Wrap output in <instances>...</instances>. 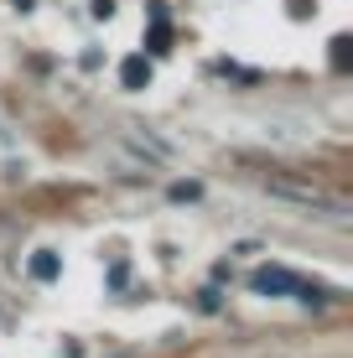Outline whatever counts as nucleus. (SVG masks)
Returning a JSON list of instances; mask_svg holds the SVG:
<instances>
[{
	"label": "nucleus",
	"instance_id": "f257e3e1",
	"mask_svg": "<svg viewBox=\"0 0 353 358\" xmlns=\"http://www.w3.org/2000/svg\"><path fill=\"white\" fill-rule=\"evenodd\" d=\"M296 286H301V280L291 275L286 265H260V270L250 275V291H260V296H291Z\"/></svg>",
	"mask_w": 353,
	"mask_h": 358
},
{
	"label": "nucleus",
	"instance_id": "f03ea898",
	"mask_svg": "<svg viewBox=\"0 0 353 358\" xmlns=\"http://www.w3.org/2000/svg\"><path fill=\"white\" fill-rule=\"evenodd\" d=\"M145 52L151 57H166L172 52V21H166V6L151 0V31H145Z\"/></svg>",
	"mask_w": 353,
	"mask_h": 358
},
{
	"label": "nucleus",
	"instance_id": "7ed1b4c3",
	"mask_svg": "<svg viewBox=\"0 0 353 358\" xmlns=\"http://www.w3.org/2000/svg\"><path fill=\"white\" fill-rule=\"evenodd\" d=\"M120 83H125L130 94H136V89H145V83H151V57H145V52L125 57V63H120Z\"/></svg>",
	"mask_w": 353,
	"mask_h": 358
},
{
	"label": "nucleus",
	"instance_id": "20e7f679",
	"mask_svg": "<svg viewBox=\"0 0 353 358\" xmlns=\"http://www.w3.org/2000/svg\"><path fill=\"white\" fill-rule=\"evenodd\" d=\"M327 63H333L338 73H348V68H353V36H348V31H338L333 42H327Z\"/></svg>",
	"mask_w": 353,
	"mask_h": 358
},
{
	"label": "nucleus",
	"instance_id": "39448f33",
	"mask_svg": "<svg viewBox=\"0 0 353 358\" xmlns=\"http://www.w3.org/2000/svg\"><path fill=\"white\" fill-rule=\"evenodd\" d=\"M57 275H63V260L52 250H36L31 255V280H57Z\"/></svg>",
	"mask_w": 353,
	"mask_h": 358
},
{
	"label": "nucleus",
	"instance_id": "423d86ee",
	"mask_svg": "<svg viewBox=\"0 0 353 358\" xmlns=\"http://www.w3.org/2000/svg\"><path fill=\"white\" fill-rule=\"evenodd\" d=\"M192 197H203L198 182H172V203H192Z\"/></svg>",
	"mask_w": 353,
	"mask_h": 358
},
{
	"label": "nucleus",
	"instance_id": "0eeeda50",
	"mask_svg": "<svg viewBox=\"0 0 353 358\" xmlns=\"http://www.w3.org/2000/svg\"><path fill=\"white\" fill-rule=\"evenodd\" d=\"M198 306H203V312H218V306H224V291H218V286H203V291H198Z\"/></svg>",
	"mask_w": 353,
	"mask_h": 358
},
{
	"label": "nucleus",
	"instance_id": "6e6552de",
	"mask_svg": "<svg viewBox=\"0 0 353 358\" xmlns=\"http://www.w3.org/2000/svg\"><path fill=\"white\" fill-rule=\"evenodd\" d=\"M286 10H291V21H307V16H317V0H286Z\"/></svg>",
	"mask_w": 353,
	"mask_h": 358
},
{
	"label": "nucleus",
	"instance_id": "1a4fd4ad",
	"mask_svg": "<svg viewBox=\"0 0 353 358\" xmlns=\"http://www.w3.org/2000/svg\"><path fill=\"white\" fill-rule=\"evenodd\" d=\"M125 280H130V265H125V260H115V265H109V286L120 291V286H125Z\"/></svg>",
	"mask_w": 353,
	"mask_h": 358
},
{
	"label": "nucleus",
	"instance_id": "9d476101",
	"mask_svg": "<svg viewBox=\"0 0 353 358\" xmlns=\"http://www.w3.org/2000/svg\"><path fill=\"white\" fill-rule=\"evenodd\" d=\"M89 10H94V16H99V21H109V16H115V0H94Z\"/></svg>",
	"mask_w": 353,
	"mask_h": 358
},
{
	"label": "nucleus",
	"instance_id": "9b49d317",
	"mask_svg": "<svg viewBox=\"0 0 353 358\" xmlns=\"http://www.w3.org/2000/svg\"><path fill=\"white\" fill-rule=\"evenodd\" d=\"M10 6H16L21 16H27V10H36V0H10Z\"/></svg>",
	"mask_w": 353,
	"mask_h": 358
}]
</instances>
